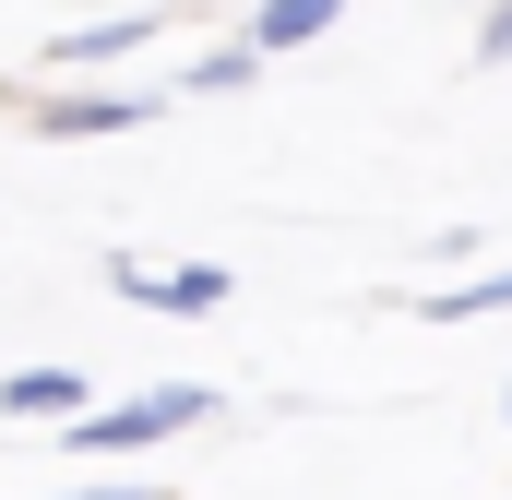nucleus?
I'll return each instance as SVG.
<instances>
[{"instance_id": "nucleus-1", "label": "nucleus", "mask_w": 512, "mask_h": 500, "mask_svg": "<svg viewBox=\"0 0 512 500\" xmlns=\"http://www.w3.org/2000/svg\"><path fill=\"white\" fill-rule=\"evenodd\" d=\"M191 417H215V393H203V381H143V393H120V405H84L60 441H72V453H96V465H131V453L179 441Z\"/></svg>"}, {"instance_id": "nucleus-2", "label": "nucleus", "mask_w": 512, "mask_h": 500, "mask_svg": "<svg viewBox=\"0 0 512 500\" xmlns=\"http://www.w3.org/2000/svg\"><path fill=\"white\" fill-rule=\"evenodd\" d=\"M108 286L120 298H143V310H179V322H215L227 310V262H131V250H108Z\"/></svg>"}, {"instance_id": "nucleus-3", "label": "nucleus", "mask_w": 512, "mask_h": 500, "mask_svg": "<svg viewBox=\"0 0 512 500\" xmlns=\"http://www.w3.org/2000/svg\"><path fill=\"white\" fill-rule=\"evenodd\" d=\"M155 120V96L143 84H120V96H60V108H36V131L48 143H84V131H143Z\"/></svg>"}, {"instance_id": "nucleus-4", "label": "nucleus", "mask_w": 512, "mask_h": 500, "mask_svg": "<svg viewBox=\"0 0 512 500\" xmlns=\"http://www.w3.org/2000/svg\"><path fill=\"white\" fill-rule=\"evenodd\" d=\"M131 48H155V12H108V24H72V36H48V60L60 72H108Z\"/></svg>"}, {"instance_id": "nucleus-5", "label": "nucleus", "mask_w": 512, "mask_h": 500, "mask_svg": "<svg viewBox=\"0 0 512 500\" xmlns=\"http://www.w3.org/2000/svg\"><path fill=\"white\" fill-rule=\"evenodd\" d=\"M346 24V0H262L251 12V48L274 60V48H310V36H334Z\"/></svg>"}, {"instance_id": "nucleus-6", "label": "nucleus", "mask_w": 512, "mask_h": 500, "mask_svg": "<svg viewBox=\"0 0 512 500\" xmlns=\"http://www.w3.org/2000/svg\"><path fill=\"white\" fill-rule=\"evenodd\" d=\"M84 405H96V393H84L72 370H12L0 381V417H60V429H72Z\"/></svg>"}, {"instance_id": "nucleus-7", "label": "nucleus", "mask_w": 512, "mask_h": 500, "mask_svg": "<svg viewBox=\"0 0 512 500\" xmlns=\"http://www.w3.org/2000/svg\"><path fill=\"white\" fill-rule=\"evenodd\" d=\"M262 84V48L251 36H239V48H203V60H191V96H251Z\"/></svg>"}, {"instance_id": "nucleus-8", "label": "nucleus", "mask_w": 512, "mask_h": 500, "mask_svg": "<svg viewBox=\"0 0 512 500\" xmlns=\"http://www.w3.org/2000/svg\"><path fill=\"white\" fill-rule=\"evenodd\" d=\"M489 310H512V262H501V274H465V286L429 298V322H489Z\"/></svg>"}, {"instance_id": "nucleus-9", "label": "nucleus", "mask_w": 512, "mask_h": 500, "mask_svg": "<svg viewBox=\"0 0 512 500\" xmlns=\"http://www.w3.org/2000/svg\"><path fill=\"white\" fill-rule=\"evenodd\" d=\"M477 60H501V72H512V0L489 12V24H477Z\"/></svg>"}, {"instance_id": "nucleus-10", "label": "nucleus", "mask_w": 512, "mask_h": 500, "mask_svg": "<svg viewBox=\"0 0 512 500\" xmlns=\"http://www.w3.org/2000/svg\"><path fill=\"white\" fill-rule=\"evenodd\" d=\"M72 500H155L143 477H96V489H72Z\"/></svg>"}]
</instances>
